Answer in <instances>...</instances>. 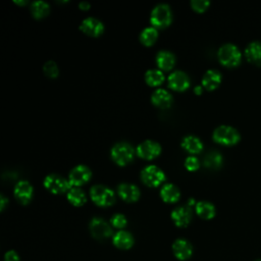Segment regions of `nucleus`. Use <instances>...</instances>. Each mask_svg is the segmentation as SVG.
Returning a JSON list of instances; mask_svg holds the SVG:
<instances>
[{
    "mask_svg": "<svg viewBox=\"0 0 261 261\" xmlns=\"http://www.w3.org/2000/svg\"><path fill=\"white\" fill-rule=\"evenodd\" d=\"M217 56L219 61L225 66H237L241 62L242 53L239 47L232 43H225L218 49Z\"/></svg>",
    "mask_w": 261,
    "mask_h": 261,
    "instance_id": "f257e3e1",
    "label": "nucleus"
},
{
    "mask_svg": "<svg viewBox=\"0 0 261 261\" xmlns=\"http://www.w3.org/2000/svg\"><path fill=\"white\" fill-rule=\"evenodd\" d=\"M172 20V12L167 4L161 3L156 5L150 15V22L156 29H163L170 24Z\"/></svg>",
    "mask_w": 261,
    "mask_h": 261,
    "instance_id": "f03ea898",
    "label": "nucleus"
},
{
    "mask_svg": "<svg viewBox=\"0 0 261 261\" xmlns=\"http://www.w3.org/2000/svg\"><path fill=\"white\" fill-rule=\"evenodd\" d=\"M212 137L216 143L221 145H226V146L237 144L241 138L240 133L238 132L237 128L230 125H225V124L217 126L213 130Z\"/></svg>",
    "mask_w": 261,
    "mask_h": 261,
    "instance_id": "7ed1b4c3",
    "label": "nucleus"
},
{
    "mask_svg": "<svg viewBox=\"0 0 261 261\" xmlns=\"http://www.w3.org/2000/svg\"><path fill=\"white\" fill-rule=\"evenodd\" d=\"M110 154H111L112 160L116 164L120 166H124L128 164L130 161H133L135 156V150L132 147V145H129L128 143L119 142L111 148Z\"/></svg>",
    "mask_w": 261,
    "mask_h": 261,
    "instance_id": "20e7f679",
    "label": "nucleus"
},
{
    "mask_svg": "<svg viewBox=\"0 0 261 261\" xmlns=\"http://www.w3.org/2000/svg\"><path fill=\"white\" fill-rule=\"evenodd\" d=\"M90 196L92 201L100 207H108L115 202L113 191L102 185L93 186L90 190Z\"/></svg>",
    "mask_w": 261,
    "mask_h": 261,
    "instance_id": "39448f33",
    "label": "nucleus"
},
{
    "mask_svg": "<svg viewBox=\"0 0 261 261\" xmlns=\"http://www.w3.org/2000/svg\"><path fill=\"white\" fill-rule=\"evenodd\" d=\"M141 179L146 186L155 188L165 180V174L158 166L148 165L141 171Z\"/></svg>",
    "mask_w": 261,
    "mask_h": 261,
    "instance_id": "423d86ee",
    "label": "nucleus"
},
{
    "mask_svg": "<svg viewBox=\"0 0 261 261\" xmlns=\"http://www.w3.org/2000/svg\"><path fill=\"white\" fill-rule=\"evenodd\" d=\"M44 187L53 194H63L72 187L68 179L59 174H49L44 179Z\"/></svg>",
    "mask_w": 261,
    "mask_h": 261,
    "instance_id": "0eeeda50",
    "label": "nucleus"
},
{
    "mask_svg": "<svg viewBox=\"0 0 261 261\" xmlns=\"http://www.w3.org/2000/svg\"><path fill=\"white\" fill-rule=\"evenodd\" d=\"M91 234L97 240L108 239L112 236V227L101 217H94L89 224Z\"/></svg>",
    "mask_w": 261,
    "mask_h": 261,
    "instance_id": "6e6552de",
    "label": "nucleus"
},
{
    "mask_svg": "<svg viewBox=\"0 0 261 261\" xmlns=\"http://www.w3.org/2000/svg\"><path fill=\"white\" fill-rule=\"evenodd\" d=\"M136 153L139 157L143 159L152 160L161 153V146L155 141L146 140L139 144L136 149Z\"/></svg>",
    "mask_w": 261,
    "mask_h": 261,
    "instance_id": "1a4fd4ad",
    "label": "nucleus"
},
{
    "mask_svg": "<svg viewBox=\"0 0 261 261\" xmlns=\"http://www.w3.org/2000/svg\"><path fill=\"white\" fill-rule=\"evenodd\" d=\"M92 176L91 169L83 164L74 166L68 175V180L72 187H80L90 180Z\"/></svg>",
    "mask_w": 261,
    "mask_h": 261,
    "instance_id": "9d476101",
    "label": "nucleus"
},
{
    "mask_svg": "<svg viewBox=\"0 0 261 261\" xmlns=\"http://www.w3.org/2000/svg\"><path fill=\"white\" fill-rule=\"evenodd\" d=\"M168 87L174 91L182 92L190 87V77L181 70H175L168 75Z\"/></svg>",
    "mask_w": 261,
    "mask_h": 261,
    "instance_id": "9b49d317",
    "label": "nucleus"
},
{
    "mask_svg": "<svg viewBox=\"0 0 261 261\" xmlns=\"http://www.w3.org/2000/svg\"><path fill=\"white\" fill-rule=\"evenodd\" d=\"M171 219L178 227H186L192 220V210L189 205L178 206L171 212Z\"/></svg>",
    "mask_w": 261,
    "mask_h": 261,
    "instance_id": "f8f14e48",
    "label": "nucleus"
},
{
    "mask_svg": "<svg viewBox=\"0 0 261 261\" xmlns=\"http://www.w3.org/2000/svg\"><path fill=\"white\" fill-rule=\"evenodd\" d=\"M80 29L83 33H85L88 36L98 37L103 33L104 24L98 18L87 17L82 21Z\"/></svg>",
    "mask_w": 261,
    "mask_h": 261,
    "instance_id": "ddd939ff",
    "label": "nucleus"
},
{
    "mask_svg": "<svg viewBox=\"0 0 261 261\" xmlns=\"http://www.w3.org/2000/svg\"><path fill=\"white\" fill-rule=\"evenodd\" d=\"M173 255L181 261L188 260L193 254V247L186 239H177L172 244Z\"/></svg>",
    "mask_w": 261,
    "mask_h": 261,
    "instance_id": "4468645a",
    "label": "nucleus"
},
{
    "mask_svg": "<svg viewBox=\"0 0 261 261\" xmlns=\"http://www.w3.org/2000/svg\"><path fill=\"white\" fill-rule=\"evenodd\" d=\"M14 196L21 204H28L33 198V187L28 180H19L14 187Z\"/></svg>",
    "mask_w": 261,
    "mask_h": 261,
    "instance_id": "2eb2a0df",
    "label": "nucleus"
},
{
    "mask_svg": "<svg viewBox=\"0 0 261 261\" xmlns=\"http://www.w3.org/2000/svg\"><path fill=\"white\" fill-rule=\"evenodd\" d=\"M118 196L125 202H136L140 198V190L133 184H120L117 187Z\"/></svg>",
    "mask_w": 261,
    "mask_h": 261,
    "instance_id": "dca6fc26",
    "label": "nucleus"
},
{
    "mask_svg": "<svg viewBox=\"0 0 261 261\" xmlns=\"http://www.w3.org/2000/svg\"><path fill=\"white\" fill-rule=\"evenodd\" d=\"M134 237L130 232L126 230H119L115 232L112 237V243L113 245L121 250H127L130 249L134 245Z\"/></svg>",
    "mask_w": 261,
    "mask_h": 261,
    "instance_id": "f3484780",
    "label": "nucleus"
},
{
    "mask_svg": "<svg viewBox=\"0 0 261 261\" xmlns=\"http://www.w3.org/2000/svg\"><path fill=\"white\" fill-rule=\"evenodd\" d=\"M152 103L159 108H168L172 103L171 94L164 89H157L151 96Z\"/></svg>",
    "mask_w": 261,
    "mask_h": 261,
    "instance_id": "a211bd4d",
    "label": "nucleus"
},
{
    "mask_svg": "<svg viewBox=\"0 0 261 261\" xmlns=\"http://www.w3.org/2000/svg\"><path fill=\"white\" fill-rule=\"evenodd\" d=\"M156 63L160 70H170L175 63L174 54L167 50H161L156 55Z\"/></svg>",
    "mask_w": 261,
    "mask_h": 261,
    "instance_id": "6ab92c4d",
    "label": "nucleus"
},
{
    "mask_svg": "<svg viewBox=\"0 0 261 261\" xmlns=\"http://www.w3.org/2000/svg\"><path fill=\"white\" fill-rule=\"evenodd\" d=\"M221 82V73L217 69H208L203 77H202V85L205 89L211 91L216 89Z\"/></svg>",
    "mask_w": 261,
    "mask_h": 261,
    "instance_id": "aec40b11",
    "label": "nucleus"
},
{
    "mask_svg": "<svg viewBox=\"0 0 261 261\" xmlns=\"http://www.w3.org/2000/svg\"><path fill=\"white\" fill-rule=\"evenodd\" d=\"M245 55L249 61L261 64V41L250 42L245 49Z\"/></svg>",
    "mask_w": 261,
    "mask_h": 261,
    "instance_id": "412c9836",
    "label": "nucleus"
},
{
    "mask_svg": "<svg viewBox=\"0 0 261 261\" xmlns=\"http://www.w3.org/2000/svg\"><path fill=\"white\" fill-rule=\"evenodd\" d=\"M160 196L165 203H175L180 197V192L176 186L172 184H166L161 188Z\"/></svg>",
    "mask_w": 261,
    "mask_h": 261,
    "instance_id": "4be33fe9",
    "label": "nucleus"
},
{
    "mask_svg": "<svg viewBox=\"0 0 261 261\" xmlns=\"http://www.w3.org/2000/svg\"><path fill=\"white\" fill-rule=\"evenodd\" d=\"M181 147L191 154H198L203 149V143L196 136H187L181 141Z\"/></svg>",
    "mask_w": 261,
    "mask_h": 261,
    "instance_id": "5701e85b",
    "label": "nucleus"
},
{
    "mask_svg": "<svg viewBox=\"0 0 261 261\" xmlns=\"http://www.w3.org/2000/svg\"><path fill=\"white\" fill-rule=\"evenodd\" d=\"M196 213L203 219H211L215 215V207L208 201H199L195 205Z\"/></svg>",
    "mask_w": 261,
    "mask_h": 261,
    "instance_id": "b1692460",
    "label": "nucleus"
},
{
    "mask_svg": "<svg viewBox=\"0 0 261 261\" xmlns=\"http://www.w3.org/2000/svg\"><path fill=\"white\" fill-rule=\"evenodd\" d=\"M67 200L68 202L76 207L83 206L87 202V196L85 192L79 187H71L67 192Z\"/></svg>",
    "mask_w": 261,
    "mask_h": 261,
    "instance_id": "393cba45",
    "label": "nucleus"
},
{
    "mask_svg": "<svg viewBox=\"0 0 261 261\" xmlns=\"http://www.w3.org/2000/svg\"><path fill=\"white\" fill-rule=\"evenodd\" d=\"M158 38L157 29L154 27H147L145 28L140 34V41L145 46L153 45Z\"/></svg>",
    "mask_w": 261,
    "mask_h": 261,
    "instance_id": "a878e982",
    "label": "nucleus"
},
{
    "mask_svg": "<svg viewBox=\"0 0 261 261\" xmlns=\"http://www.w3.org/2000/svg\"><path fill=\"white\" fill-rule=\"evenodd\" d=\"M145 81L151 87L159 86L164 81V74L160 69H149L145 73Z\"/></svg>",
    "mask_w": 261,
    "mask_h": 261,
    "instance_id": "bb28decb",
    "label": "nucleus"
},
{
    "mask_svg": "<svg viewBox=\"0 0 261 261\" xmlns=\"http://www.w3.org/2000/svg\"><path fill=\"white\" fill-rule=\"evenodd\" d=\"M49 10H50V6L47 2L45 1H41V0H38V1H34L31 5V11H32V14L34 15V17L36 18H42V17H45L48 13H49Z\"/></svg>",
    "mask_w": 261,
    "mask_h": 261,
    "instance_id": "cd10ccee",
    "label": "nucleus"
},
{
    "mask_svg": "<svg viewBox=\"0 0 261 261\" xmlns=\"http://www.w3.org/2000/svg\"><path fill=\"white\" fill-rule=\"evenodd\" d=\"M222 163V156L217 151H210L204 157V165L210 168H217Z\"/></svg>",
    "mask_w": 261,
    "mask_h": 261,
    "instance_id": "c85d7f7f",
    "label": "nucleus"
},
{
    "mask_svg": "<svg viewBox=\"0 0 261 261\" xmlns=\"http://www.w3.org/2000/svg\"><path fill=\"white\" fill-rule=\"evenodd\" d=\"M43 69H44V72L46 73V75L49 76V77H56L58 75V72H59L57 64L52 60L47 61L44 64Z\"/></svg>",
    "mask_w": 261,
    "mask_h": 261,
    "instance_id": "c756f323",
    "label": "nucleus"
},
{
    "mask_svg": "<svg viewBox=\"0 0 261 261\" xmlns=\"http://www.w3.org/2000/svg\"><path fill=\"white\" fill-rule=\"evenodd\" d=\"M110 223L115 228H123V227H125V225L127 223V220H126V218L123 214L116 213L111 217Z\"/></svg>",
    "mask_w": 261,
    "mask_h": 261,
    "instance_id": "7c9ffc66",
    "label": "nucleus"
},
{
    "mask_svg": "<svg viewBox=\"0 0 261 261\" xmlns=\"http://www.w3.org/2000/svg\"><path fill=\"white\" fill-rule=\"evenodd\" d=\"M209 5H210V2L208 0H192L191 1L192 8L198 12L205 11Z\"/></svg>",
    "mask_w": 261,
    "mask_h": 261,
    "instance_id": "2f4dec72",
    "label": "nucleus"
},
{
    "mask_svg": "<svg viewBox=\"0 0 261 261\" xmlns=\"http://www.w3.org/2000/svg\"><path fill=\"white\" fill-rule=\"evenodd\" d=\"M200 166V162L199 159L195 156H189L186 158L185 160V167L189 170V171H195L199 168Z\"/></svg>",
    "mask_w": 261,
    "mask_h": 261,
    "instance_id": "473e14b6",
    "label": "nucleus"
},
{
    "mask_svg": "<svg viewBox=\"0 0 261 261\" xmlns=\"http://www.w3.org/2000/svg\"><path fill=\"white\" fill-rule=\"evenodd\" d=\"M4 261H20L19 256L15 251H8L4 255Z\"/></svg>",
    "mask_w": 261,
    "mask_h": 261,
    "instance_id": "72a5a7b5",
    "label": "nucleus"
},
{
    "mask_svg": "<svg viewBox=\"0 0 261 261\" xmlns=\"http://www.w3.org/2000/svg\"><path fill=\"white\" fill-rule=\"evenodd\" d=\"M7 203H8V200L6 199V197L4 195H1L0 196V209H1V211L4 210Z\"/></svg>",
    "mask_w": 261,
    "mask_h": 261,
    "instance_id": "f704fd0d",
    "label": "nucleus"
},
{
    "mask_svg": "<svg viewBox=\"0 0 261 261\" xmlns=\"http://www.w3.org/2000/svg\"><path fill=\"white\" fill-rule=\"evenodd\" d=\"M79 6H80L81 9L87 10V9H89V8L91 7V4H90L89 2H87V1H83V2H81V3L79 4Z\"/></svg>",
    "mask_w": 261,
    "mask_h": 261,
    "instance_id": "c9c22d12",
    "label": "nucleus"
},
{
    "mask_svg": "<svg viewBox=\"0 0 261 261\" xmlns=\"http://www.w3.org/2000/svg\"><path fill=\"white\" fill-rule=\"evenodd\" d=\"M194 92L196 94H201L202 93V87L201 86H196L195 89H194Z\"/></svg>",
    "mask_w": 261,
    "mask_h": 261,
    "instance_id": "e433bc0d",
    "label": "nucleus"
},
{
    "mask_svg": "<svg viewBox=\"0 0 261 261\" xmlns=\"http://www.w3.org/2000/svg\"><path fill=\"white\" fill-rule=\"evenodd\" d=\"M14 3H15V4H18V5H25L28 2H27V1H17V0H16V1H14Z\"/></svg>",
    "mask_w": 261,
    "mask_h": 261,
    "instance_id": "4c0bfd02",
    "label": "nucleus"
},
{
    "mask_svg": "<svg viewBox=\"0 0 261 261\" xmlns=\"http://www.w3.org/2000/svg\"><path fill=\"white\" fill-rule=\"evenodd\" d=\"M256 261H261V259H258V260H256Z\"/></svg>",
    "mask_w": 261,
    "mask_h": 261,
    "instance_id": "58836bf2",
    "label": "nucleus"
}]
</instances>
